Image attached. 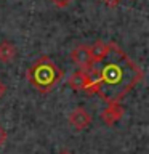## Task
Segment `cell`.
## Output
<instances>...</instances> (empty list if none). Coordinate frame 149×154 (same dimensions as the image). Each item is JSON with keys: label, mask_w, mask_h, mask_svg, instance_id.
I'll list each match as a JSON object with an SVG mask.
<instances>
[{"label": "cell", "mask_w": 149, "mask_h": 154, "mask_svg": "<svg viewBox=\"0 0 149 154\" xmlns=\"http://www.w3.org/2000/svg\"><path fill=\"white\" fill-rule=\"evenodd\" d=\"M18 55V48L16 45L8 40V38H3L0 42V61L2 63H11Z\"/></svg>", "instance_id": "8"}, {"label": "cell", "mask_w": 149, "mask_h": 154, "mask_svg": "<svg viewBox=\"0 0 149 154\" xmlns=\"http://www.w3.org/2000/svg\"><path fill=\"white\" fill-rule=\"evenodd\" d=\"M111 48H112V45H111V43H108V42H104V40H96L95 43L88 45L90 56H91V61H93V64L103 63L106 58L109 56Z\"/></svg>", "instance_id": "5"}, {"label": "cell", "mask_w": 149, "mask_h": 154, "mask_svg": "<svg viewBox=\"0 0 149 154\" xmlns=\"http://www.w3.org/2000/svg\"><path fill=\"white\" fill-rule=\"evenodd\" d=\"M5 141H7V132H5V128L0 125V148L5 144Z\"/></svg>", "instance_id": "11"}, {"label": "cell", "mask_w": 149, "mask_h": 154, "mask_svg": "<svg viewBox=\"0 0 149 154\" xmlns=\"http://www.w3.org/2000/svg\"><path fill=\"white\" fill-rule=\"evenodd\" d=\"M58 154H74V152H72L71 149H66V148H64V149H61V151L58 152Z\"/></svg>", "instance_id": "13"}, {"label": "cell", "mask_w": 149, "mask_h": 154, "mask_svg": "<svg viewBox=\"0 0 149 154\" xmlns=\"http://www.w3.org/2000/svg\"><path fill=\"white\" fill-rule=\"evenodd\" d=\"M93 122V116H91L85 108H75L69 112V124L74 127L77 132L88 128Z\"/></svg>", "instance_id": "3"}, {"label": "cell", "mask_w": 149, "mask_h": 154, "mask_svg": "<svg viewBox=\"0 0 149 154\" xmlns=\"http://www.w3.org/2000/svg\"><path fill=\"white\" fill-rule=\"evenodd\" d=\"M71 58H72V61L80 67V71H88L90 67L95 66L93 61H91V56H90L88 45L75 47L74 50H72V53H71Z\"/></svg>", "instance_id": "4"}, {"label": "cell", "mask_w": 149, "mask_h": 154, "mask_svg": "<svg viewBox=\"0 0 149 154\" xmlns=\"http://www.w3.org/2000/svg\"><path fill=\"white\" fill-rule=\"evenodd\" d=\"M101 2L109 8H115V7H119V5L122 3V0H101Z\"/></svg>", "instance_id": "10"}, {"label": "cell", "mask_w": 149, "mask_h": 154, "mask_svg": "<svg viewBox=\"0 0 149 154\" xmlns=\"http://www.w3.org/2000/svg\"><path fill=\"white\" fill-rule=\"evenodd\" d=\"M5 93H7V85H5V82L0 79V100L5 96Z\"/></svg>", "instance_id": "12"}, {"label": "cell", "mask_w": 149, "mask_h": 154, "mask_svg": "<svg viewBox=\"0 0 149 154\" xmlns=\"http://www.w3.org/2000/svg\"><path fill=\"white\" fill-rule=\"evenodd\" d=\"M67 85L75 91H84L88 90V74L87 71H75L67 77Z\"/></svg>", "instance_id": "7"}, {"label": "cell", "mask_w": 149, "mask_h": 154, "mask_svg": "<svg viewBox=\"0 0 149 154\" xmlns=\"http://www.w3.org/2000/svg\"><path fill=\"white\" fill-rule=\"evenodd\" d=\"M123 116V108L120 103H108L106 109L101 112V119L106 125H114L115 122H119Z\"/></svg>", "instance_id": "6"}, {"label": "cell", "mask_w": 149, "mask_h": 154, "mask_svg": "<svg viewBox=\"0 0 149 154\" xmlns=\"http://www.w3.org/2000/svg\"><path fill=\"white\" fill-rule=\"evenodd\" d=\"M139 80V69L125 55L119 53V60L106 63L99 69V85L96 93L108 103H119L125 93Z\"/></svg>", "instance_id": "1"}, {"label": "cell", "mask_w": 149, "mask_h": 154, "mask_svg": "<svg viewBox=\"0 0 149 154\" xmlns=\"http://www.w3.org/2000/svg\"><path fill=\"white\" fill-rule=\"evenodd\" d=\"M50 2H51L53 5H56L58 8H66L67 5L72 2V0H50Z\"/></svg>", "instance_id": "9"}, {"label": "cell", "mask_w": 149, "mask_h": 154, "mask_svg": "<svg viewBox=\"0 0 149 154\" xmlns=\"http://www.w3.org/2000/svg\"><path fill=\"white\" fill-rule=\"evenodd\" d=\"M26 75L29 84L34 88H37L40 93H47L59 82L61 72L58 71L56 64L48 56H42L31 64Z\"/></svg>", "instance_id": "2"}]
</instances>
